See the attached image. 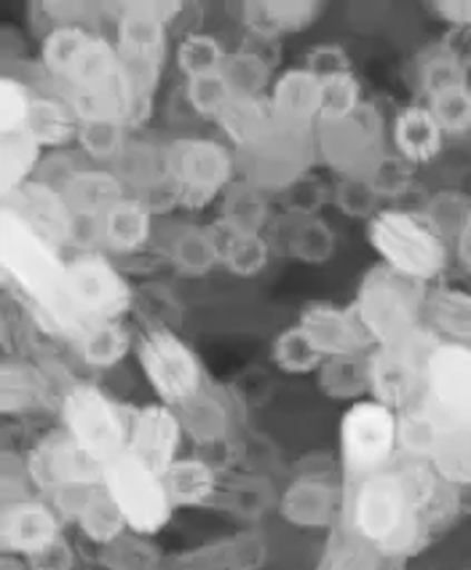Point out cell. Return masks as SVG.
Masks as SVG:
<instances>
[{
  "label": "cell",
  "instance_id": "681fc988",
  "mask_svg": "<svg viewBox=\"0 0 471 570\" xmlns=\"http://www.w3.org/2000/svg\"><path fill=\"white\" fill-rule=\"evenodd\" d=\"M423 105L436 118L444 137L471 135V83L442 91V95L426 99Z\"/></svg>",
  "mask_w": 471,
  "mask_h": 570
},
{
  "label": "cell",
  "instance_id": "7402d4cb",
  "mask_svg": "<svg viewBox=\"0 0 471 570\" xmlns=\"http://www.w3.org/2000/svg\"><path fill=\"white\" fill-rule=\"evenodd\" d=\"M370 400L386 404L394 413L423 400V375H418L396 351H370Z\"/></svg>",
  "mask_w": 471,
  "mask_h": 570
},
{
  "label": "cell",
  "instance_id": "816d5d0a",
  "mask_svg": "<svg viewBox=\"0 0 471 570\" xmlns=\"http://www.w3.org/2000/svg\"><path fill=\"white\" fill-rule=\"evenodd\" d=\"M126 126L112 121H84L78 129L76 142L81 145L84 154L97 164H116L121 150L129 142Z\"/></svg>",
  "mask_w": 471,
  "mask_h": 570
},
{
  "label": "cell",
  "instance_id": "9f6ffc18",
  "mask_svg": "<svg viewBox=\"0 0 471 570\" xmlns=\"http://www.w3.org/2000/svg\"><path fill=\"white\" fill-rule=\"evenodd\" d=\"M322 83H324V91H322L320 121H343V118H351L362 108L364 102L362 83L354 72L327 78V81Z\"/></svg>",
  "mask_w": 471,
  "mask_h": 570
},
{
  "label": "cell",
  "instance_id": "4316f807",
  "mask_svg": "<svg viewBox=\"0 0 471 570\" xmlns=\"http://www.w3.org/2000/svg\"><path fill=\"white\" fill-rule=\"evenodd\" d=\"M391 145L402 161H408L410 167H421L442 154L444 131L426 105L418 102L396 112L391 124Z\"/></svg>",
  "mask_w": 471,
  "mask_h": 570
},
{
  "label": "cell",
  "instance_id": "7a4b0ae2",
  "mask_svg": "<svg viewBox=\"0 0 471 570\" xmlns=\"http://www.w3.org/2000/svg\"><path fill=\"white\" fill-rule=\"evenodd\" d=\"M0 274L38 333L72 343L91 324L68 293V261L6 207H0Z\"/></svg>",
  "mask_w": 471,
  "mask_h": 570
},
{
  "label": "cell",
  "instance_id": "60d3db41",
  "mask_svg": "<svg viewBox=\"0 0 471 570\" xmlns=\"http://www.w3.org/2000/svg\"><path fill=\"white\" fill-rule=\"evenodd\" d=\"M209 228L215 230L217 244H220V265H225L230 274L242 278L263 274L271 261V244L265 242L263 234H234L220 223L209 225Z\"/></svg>",
  "mask_w": 471,
  "mask_h": 570
},
{
  "label": "cell",
  "instance_id": "74e56055",
  "mask_svg": "<svg viewBox=\"0 0 471 570\" xmlns=\"http://www.w3.org/2000/svg\"><path fill=\"white\" fill-rule=\"evenodd\" d=\"M70 346L76 348L78 360L89 367L110 370L126 360L131 348V335L124 322H91Z\"/></svg>",
  "mask_w": 471,
  "mask_h": 570
},
{
  "label": "cell",
  "instance_id": "d4e9b609",
  "mask_svg": "<svg viewBox=\"0 0 471 570\" xmlns=\"http://www.w3.org/2000/svg\"><path fill=\"white\" fill-rule=\"evenodd\" d=\"M55 383L46 375L41 362L24 356H6L0 364V413L24 415L49 402Z\"/></svg>",
  "mask_w": 471,
  "mask_h": 570
},
{
  "label": "cell",
  "instance_id": "003e7915",
  "mask_svg": "<svg viewBox=\"0 0 471 570\" xmlns=\"http://www.w3.org/2000/svg\"><path fill=\"white\" fill-rule=\"evenodd\" d=\"M3 570H14V568H9V566H6V568H3Z\"/></svg>",
  "mask_w": 471,
  "mask_h": 570
},
{
  "label": "cell",
  "instance_id": "f1b7e54d",
  "mask_svg": "<svg viewBox=\"0 0 471 570\" xmlns=\"http://www.w3.org/2000/svg\"><path fill=\"white\" fill-rule=\"evenodd\" d=\"M112 171L121 177L126 190L145 194V190L158 188L169 183V150L161 145L148 142V139H129L121 156L112 164Z\"/></svg>",
  "mask_w": 471,
  "mask_h": 570
},
{
  "label": "cell",
  "instance_id": "277c9868",
  "mask_svg": "<svg viewBox=\"0 0 471 570\" xmlns=\"http://www.w3.org/2000/svg\"><path fill=\"white\" fill-rule=\"evenodd\" d=\"M426 284L400 276L381 263L362 276L351 311L375 348H394L423 324L421 311L426 306Z\"/></svg>",
  "mask_w": 471,
  "mask_h": 570
},
{
  "label": "cell",
  "instance_id": "8d00e7d4",
  "mask_svg": "<svg viewBox=\"0 0 471 570\" xmlns=\"http://www.w3.org/2000/svg\"><path fill=\"white\" fill-rule=\"evenodd\" d=\"M43 161V148L28 131L0 135V198L36 180Z\"/></svg>",
  "mask_w": 471,
  "mask_h": 570
},
{
  "label": "cell",
  "instance_id": "7bdbcfd3",
  "mask_svg": "<svg viewBox=\"0 0 471 570\" xmlns=\"http://www.w3.org/2000/svg\"><path fill=\"white\" fill-rule=\"evenodd\" d=\"M383 560L373 547L356 539L349 528L337 525L330 530V539L324 543V552L316 562V570H381Z\"/></svg>",
  "mask_w": 471,
  "mask_h": 570
},
{
  "label": "cell",
  "instance_id": "ac0fdd59",
  "mask_svg": "<svg viewBox=\"0 0 471 570\" xmlns=\"http://www.w3.org/2000/svg\"><path fill=\"white\" fill-rule=\"evenodd\" d=\"M343 507H346V485H337L330 476L308 474L295 480L284 490L282 517L295 528H337L343 520Z\"/></svg>",
  "mask_w": 471,
  "mask_h": 570
},
{
  "label": "cell",
  "instance_id": "5bb4252c",
  "mask_svg": "<svg viewBox=\"0 0 471 570\" xmlns=\"http://www.w3.org/2000/svg\"><path fill=\"white\" fill-rule=\"evenodd\" d=\"M423 404L448 429L471 432V346L440 343L423 373Z\"/></svg>",
  "mask_w": 471,
  "mask_h": 570
},
{
  "label": "cell",
  "instance_id": "ee69618b",
  "mask_svg": "<svg viewBox=\"0 0 471 570\" xmlns=\"http://www.w3.org/2000/svg\"><path fill=\"white\" fill-rule=\"evenodd\" d=\"M76 525L81 528V533L97 547H110L112 541L121 539L124 533H129L121 509L116 507V501L110 499L108 490L99 485L91 499L86 501L81 517L76 520Z\"/></svg>",
  "mask_w": 471,
  "mask_h": 570
},
{
  "label": "cell",
  "instance_id": "db71d44e",
  "mask_svg": "<svg viewBox=\"0 0 471 570\" xmlns=\"http://www.w3.org/2000/svg\"><path fill=\"white\" fill-rule=\"evenodd\" d=\"M333 204L351 220H373L381 212L383 198L377 196L370 177H341L333 190Z\"/></svg>",
  "mask_w": 471,
  "mask_h": 570
},
{
  "label": "cell",
  "instance_id": "03108f58",
  "mask_svg": "<svg viewBox=\"0 0 471 570\" xmlns=\"http://www.w3.org/2000/svg\"><path fill=\"white\" fill-rule=\"evenodd\" d=\"M30 570H55V568H43V566H32Z\"/></svg>",
  "mask_w": 471,
  "mask_h": 570
},
{
  "label": "cell",
  "instance_id": "d6986e66",
  "mask_svg": "<svg viewBox=\"0 0 471 570\" xmlns=\"http://www.w3.org/2000/svg\"><path fill=\"white\" fill-rule=\"evenodd\" d=\"M183 423L171 407L161 402L145 404L131 417L129 429V453L137 455L145 466L156 474H167L171 463L177 461V450L183 440Z\"/></svg>",
  "mask_w": 471,
  "mask_h": 570
},
{
  "label": "cell",
  "instance_id": "603a6c76",
  "mask_svg": "<svg viewBox=\"0 0 471 570\" xmlns=\"http://www.w3.org/2000/svg\"><path fill=\"white\" fill-rule=\"evenodd\" d=\"M265 562L261 533H238L177 554L169 570H257Z\"/></svg>",
  "mask_w": 471,
  "mask_h": 570
},
{
  "label": "cell",
  "instance_id": "91938a15",
  "mask_svg": "<svg viewBox=\"0 0 471 570\" xmlns=\"http://www.w3.org/2000/svg\"><path fill=\"white\" fill-rule=\"evenodd\" d=\"M413 169L415 167H410V164L402 161L396 154H386V158L377 164L373 177H370V183L375 185L377 196L381 198L402 196L404 190L410 188V183H413Z\"/></svg>",
  "mask_w": 471,
  "mask_h": 570
},
{
  "label": "cell",
  "instance_id": "44dd1931",
  "mask_svg": "<svg viewBox=\"0 0 471 570\" xmlns=\"http://www.w3.org/2000/svg\"><path fill=\"white\" fill-rule=\"evenodd\" d=\"M324 14V6L316 0H249L238 6V19L247 30V38L276 43L278 38L314 28Z\"/></svg>",
  "mask_w": 471,
  "mask_h": 570
},
{
  "label": "cell",
  "instance_id": "11a10c76",
  "mask_svg": "<svg viewBox=\"0 0 471 570\" xmlns=\"http://www.w3.org/2000/svg\"><path fill=\"white\" fill-rule=\"evenodd\" d=\"M469 72L458 68L453 59H448L440 49H431L418 65V91H421L423 102L431 97L442 95V91L455 89V86H467Z\"/></svg>",
  "mask_w": 471,
  "mask_h": 570
},
{
  "label": "cell",
  "instance_id": "cb8c5ba5",
  "mask_svg": "<svg viewBox=\"0 0 471 570\" xmlns=\"http://www.w3.org/2000/svg\"><path fill=\"white\" fill-rule=\"evenodd\" d=\"M217 124L223 126L225 137L234 145V154H249V150L263 148L282 126L268 97H234L223 116L217 118Z\"/></svg>",
  "mask_w": 471,
  "mask_h": 570
},
{
  "label": "cell",
  "instance_id": "94428289",
  "mask_svg": "<svg viewBox=\"0 0 471 570\" xmlns=\"http://www.w3.org/2000/svg\"><path fill=\"white\" fill-rule=\"evenodd\" d=\"M303 68L314 72V76L322 78V81H327V78H335V76H346V72H354V68H351L349 51L337 43L314 46V49L305 55Z\"/></svg>",
  "mask_w": 471,
  "mask_h": 570
},
{
  "label": "cell",
  "instance_id": "5b68a950",
  "mask_svg": "<svg viewBox=\"0 0 471 570\" xmlns=\"http://www.w3.org/2000/svg\"><path fill=\"white\" fill-rule=\"evenodd\" d=\"M367 234L381 263L418 284L429 287L448 265V242L421 212L383 207Z\"/></svg>",
  "mask_w": 471,
  "mask_h": 570
},
{
  "label": "cell",
  "instance_id": "f35d334b",
  "mask_svg": "<svg viewBox=\"0 0 471 570\" xmlns=\"http://www.w3.org/2000/svg\"><path fill=\"white\" fill-rule=\"evenodd\" d=\"M268 196L255 185L236 180L225 190L220 223L223 228L234 230V234H263L265 223H268Z\"/></svg>",
  "mask_w": 471,
  "mask_h": 570
},
{
  "label": "cell",
  "instance_id": "f546056e",
  "mask_svg": "<svg viewBox=\"0 0 471 570\" xmlns=\"http://www.w3.org/2000/svg\"><path fill=\"white\" fill-rule=\"evenodd\" d=\"M247 46L238 51H230L223 65V76L234 89L236 97H268L274 86V65H271L265 46H276L268 41H255L247 38Z\"/></svg>",
  "mask_w": 471,
  "mask_h": 570
},
{
  "label": "cell",
  "instance_id": "2e32d148",
  "mask_svg": "<svg viewBox=\"0 0 471 570\" xmlns=\"http://www.w3.org/2000/svg\"><path fill=\"white\" fill-rule=\"evenodd\" d=\"M62 517L49 503L24 499L3 503L0 512V543L9 554L38 560L57 547Z\"/></svg>",
  "mask_w": 471,
  "mask_h": 570
},
{
  "label": "cell",
  "instance_id": "ab89813d",
  "mask_svg": "<svg viewBox=\"0 0 471 570\" xmlns=\"http://www.w3.org/2000/svg\"><path fill=\"white\" fill-rule=\"evenodd\" d=\"M400 415V450L408 455V461L429 463L434 459L448 426L423 404V400L413 407L402 410Z\"/></svg>",
  "mask_w": 471,
  "mask_h": 570
},
{
  "label": "cell",
  "instance_id": "8fae6325",
  "mask_svg": "<svg viewBox=\"0 0 471 570\" xmlns=\"http://www.w3.org/2000/svg\"><path fill=\"white\" fill-rule=\"evenodd\" d=\"M102 488L121 509L126 525L137 535H156L171 520V507L164 476L145 466L129 450L105 466Z\"/></svg>",
  "mask_w": 471,
  "mask_h": 570
},
{
  "label": "cell",
  "instance_id": "ba28073f",
  "mask_svg": "<svg viewBox=\"0 0 471 570\" xmlns=\"http://www.w3.org/2000/svg\"><path fill=\"white\" fill-rule=\"evenodd\" d=\"M65 432L76 445H81L91 459L108 466L129 450V429L118 404L91 383L78 381L62 394Z\"/></svg>",
  "mask_w": 471,
  "mask_h": 570
},
{
  "label": "cell",
  "instance_id": "f907efd6",
  "mask_svg": "<svg viewBox=\"0 0 471 570\" xmlns=\"http://www.w3.org/2000/svg\"><path fill=\"white\" fill-rule=\"evenodd\" d=\"M102 566L108 570H161V554L145 535L129 530L102 549Z\"/></svg>",
  "mask_w": 471,
  "mask_h": 570
},
{
  "label": "cell",
  "instance_id": "83f0119b",
  "mask_svg": "<svg viewBox=\"0 0 471 570\" xmlns=\"http://www.w3.org/2000/svg\"><path fill=\"white\" fill-rule=\"evenodd\" d=\"M62 196L78 223L89 220L97 225L129 194H126V185L121 183V177L112 169H89L78 171V175L65 185Z\"/></svg>",
  "mask_w": 471,
  "mask_h": 570
},
{
  "label": "cell",
  "instance_id": "3957f363",
  "mask_svg": "<svg viewBox=\"0 0 471 570\" xmlns=\"http://www.w3.org/2000/svg\"><path fill=\"white\" fill-rule=\"evenodd\" d=\"M188 6L177 0H137L124 3L116 19V51L121 65L135 83L139 102L153 110L158 83H161L164 65L169 55V30L180 19Z\"/></svg>",
  "mask_w": 471,
  "mask_h": 570
},
{
  "label": "cell",
  "instance_id": "d6a6232c",
  "mask_svg": "<svg viewBox=\"0 0 471 570\" xmlns=\"http://www.w3.org/2000/svg\"><path fill=\"white\" fill-rule=\"evenodd\" d=\"M175 413L180 417L183 432L188 434L196 445H220L230 432L228 402L209 386H204L196 400L183 404Z\"/></svg>",
  "mask_w": 471,
  "mask_h": 570
},
{
  "label": "cell",
  "instance_id": "f6af8a7d",
  "mask_svg": "<svg viewBox=\"0 0 471 570\" xmlns=\"http://www.w3.org/2000/svg\"><path fill=\"white\" fill-rule=\"evenodd\" d=\"M297 217V215H295ZM290 252L295 261L308 263V265H322L330 263L337 252V236L333 225L324 223L322 217H297L295 225L290 230Z\"/></svg>",
  "mask_w": 471,
  "mask_h": 570
},
{
  "label": "cell",
  "instance_id": "6125c7cd",
  "mask_svg": "<svg viewBox=\"0 0 471 570\" xmlns=\"http://www.w3.org/2000/svg\"><path fill=\"white\" fill-rule=\"evenodd\" d=\"M429 11L448 30L471 28V0H436V3H429Z\"/></svg>",
  "mask_w": 471,
  "mask_h": 570
},
{
  "label": "cell",
  "instance_id": "c3c4849f",
  "mask_svg": "<svg viewBox=\"0 0 471 570\" xmlns=\"http://www.w3.org/2000/svg\"><path fill=\"white\" fill-rule=\"evenodd\" d=\"M431 469L442 476L448 485L467 488L471 485V432L448 429L436 448L434 459L429 461Z\"/></svg>",
  "mask_w": 471,
  "mask_h": 570
},
{
  "label": "cell",
  "instance_id": "d590c367",
  "mask_svg": "<svg viewBox=\"0 0 471 570\" xmlns=\"http://www.w3.org/2000/svg\"><path fill=\"white\" fill-rule=\"evenodd\" d=\"M164 488H167L169 501L175 509L204 507L215 499L217 474L212 463L202 459H177L164 474Z\"/></svg>",
  "mask_w": 471,
  "mask_h": 570
},
{
  "label": "cell",
  "instance_id": "30bf717a",
  "mask_svg": "<svg viewBox=\"0 0 471 570\" xmlns=\"http://www.w3.org/2000/svg\"><path fill=\"white\" fill-rule=\"evenodd\" d=\"M137 360L158 402L171 410L196 400L207 386L196 351L171 327L145 330L137 341Z\"/></svg>",
  "mask_w": 471,
  "mask_h": 570
},
{
  "label": "cell",
  "instance_id": "1f68e13d",
  "mask_svg": "<svg viewBox=\"0 0 471 570\" xmlns=\"http://www.w3.org/2000/svg\"><path fill=\"white\" fill-rule=\"evenodd\" d=\"M81 121L59 95H36L24 131L32 135L43 150H59L78 139Z\"/></svg>",
  "mask_w": 471,
  "mask_h": 570
},
{
  "label": "cell",
  "instance_id": "680465c9",
  "mask_svg": "<svg viewBox=\"0 0 471 570\" xmlns=\"http://www.w3.org/2000/svg\"><path fill=\"white\" fill-rule=\"evenodd\" d=\"M469 207L471 202H467L463 196L453 194V190H442L440 196L431 198V204H426V209H423L421 215L426 217V220L444 236V242H448L450 234H453V238L458 236L463 220H467Z\"/></svg>",
  "mask_w": 471,
  "mask_h": 570
},
{
  "label": "cell",
  "instance_id": "9a60e30c",
  "mask_svg": "<svg viewBox=\"0 0 471 570\" xmlns=\"http://www.w3.org/2000/svg\"><path fill=\"white\" fill-rule=\"evenodd\" d=\"M30 482L38 490L55 493L65 485H102L105 466L91 459L81 445L70 440L68 432L51 434L38 442L28 455Z\"/></svg>",
  "mask_w": 471,
  "mask_h": 570
},
{
  "label": "cell",
  "instance_id": "e0dca14e",
  "mask_svg": "<svg viewBox=\"0 0 471 570\" xmlns=\"http://www.w3.org/2000/svg\"><path fill=\"white\" fill-rule=\"evenodd\" d=\"M0 207L11 209L14 215L22 217L38 236L55 244L57 249L68 247L72 236H76L78 220L68 207V202H65L62 190L51 188V185L41 180H30L22 188H17L14 194L3 196L0 198Z\"/></svg>",
  "mask_w": 471,
  "mask_h": 570
},
{
  "label": "cell",
  "instance_id": "ffe728a7",
  "mask_svg": "<svg viewBox=\"0 0 471 570\" xmlns=\"http://www.w3.org/2000/svg\"><path fill=\"white\" fill-rule=\"evenodd\" d=\"M297 327L303 330L311 346L320 351L324 360H330V356L370 354L375 348L351 306L341 308L330 306V303H316V306L303 311Z\"/></svg>",
  "mask_w": 471,
  "mask_h": 570
},
{
  "label": "cell",
  "instance_id": "4fadbf2b",
  "mask_svg": "<svg viewBox=\"0 0 471 570\" xmlns=\"http://www.w3.org/2000/svg\"><path fill=\"white\" fill-rule=\"evenodd\" d=\"M68 293L86 322H121L137 301L121 271L97 252L68 261Z\"/></svg>",
  "mask_w": 471,
  "mask_h": 570
},
{
  "label": "cell",
  "instance_id": "f5cc1de1",
  "mask_svg": "<svg viewBox=\"0 0 471 570\" xmlns=\"http://www.w3.org/2000/svg\"><path fill=\"white\" fill-rule=\"evenodd\" d=\"M234 97V89L225 81L223 72H212V76H198L185 81V99H188L190 110L196 116L209 118V121H217Z\"/></svg>",
  "mask_w": 471,
  "mask_h": 570
},
{
  "label": "cell",
  "instance_id": "bcb514c9",
  "mask_svg": "<svg viewBox=\"0 0 471 570\" xmlns=\"http://www.w3.org/2000/svg\"><path fill=\"white\" fill-rule=\"evenodd\" d=\"M230 51L225 49L220 38L209 36V32H198L190 30L185 32L183 41L177 43L175 49V59L177 68L188 78H198V76H212V72H223L225 59H228Z\"/></svg>",
  "mask_w": 471,
  "mask_h": 570
},
{
  "label": "cell",
  "instance_id": "4dcf8cb0",
  "mask_svg": "<svg viewBox=\"0 0 471 570\" xmlns=\"http://www.w3.org/2000/svg\"><path fill=\"white\" fill-rule=\"evenodd\" d=\"M99 238L112 252H137L150 242L153 230V215L145 209V204L135 196H126L124 202H118L102 220L97 223Z\"/></svg>",
  "mask_w": 471,
  "mask_h": 570
},
{
  "label": "cell",
  "instance_id": "7dc6e473",
  "mask_svg": "<svg viewBox=\"0 0 471 570\" xmlns=\"http://www.w3.org/2000/svg\"><path fill=\"white\" fill-rule=\"evenodd\" d=\"M271 360H274L282 373L290 375H316L324 364V356L311 346V341L303 335V330L297 324H292V327L274 337V343H271Z\"/></svg>",
  "mask_w": 471,
  "mask_h": 570
},
{
  "label": "cell",
  "instance_id": "8992f818",
  "mask_svg": "<svg viewBox=\"0 0 471 570\" xmlns=\"http://www.w3.org/2000/svg\"><path fill=\"white\" fill-rule=\"evenodd\" d=\"M400 450V415L375 400L354 402L341 417V461L349 482L386 472Z\"/></svg>",
  "mask_w": 471,
  "mask_h": 570
},
{
  "label": "cell",
  "instance_id": "6f0895ef",
  "mask_svg": "<svg viewBox=\"0 0 471 570\" xmlns=\"http://www.w3.org/2000/svg\"><path fill=\"white\" fill-rule=\"evenodd\" d=\"M32 99L36 95H30V86L22 78L11 72L0 78V135L22 131L28 126Z\"/></svg>",
  "mask_w": 471,
  "mask_h": 570
},
{
  "label": "cell",
  "instance_id": "9c48e42d",
  "mask_svg": "<svg viewBox=\"0 0 471 570\" xmlns=\"http://www.w3.org/2000/svg\"><path fill=\"white\" fill-rule=\"evenodd\" d=\"M167 150L177 204L185 209L209 207L236 183V154L228 145L204 137H183L167 145Z\"/></svg>",
  "mask_w": 471,
  "mask_h": 570
},
{
  "label": "cell",
  "instance_id": "836d02e7",
  "mask_svg": "<svg viewBox=\"0 0 471 570\" xmlns=\"http://www.w3.org/2000/svg\"><path fill=\"white\" fill-rule=\"evenodd\" d=\"M429 327L436 335H444L450 343H467L471 346V293L458 287L429 289L426 306Z\"/></svg>",
  "mask_w": 471,
  "mask_h": 570
},
{
  "label": "cell",
  "instance_id": "52a82bcc",
  "mask_svg": "<svg viewBox=\"0 0 471 570\" xmlns=\"http://www.w3.org/2000/svg\"><path fill=\"white\" fill-rule=\"evenodd\" d=\"M316 156L337 171V177H373L386 158V121L373 102L343 121H320L314 129Z\"/></svg>",
  "mask_w": 471,
  "mask_h": 570
},
{
  "label": "cell",
  "instance_id": "b9f144b4",
  "mask_svg": "<svg viewBox=\"0 0 471 570\" xmlns=\"http://www.w3.org/2000/svg\"><path fill=\"white\" fill-rule=\"evenodd\" d=\"M169 261L188 276H207L215 265H220V244L212 228H183L171 238Z\"/></svg>",
  "mask_w": 471,
  "mask_h": 570
},
{
  "label": "cell",
  "instance_id": "e575fe53",
  "mask_svg": "<svg viewBox=\"0 0 471 570\" xmlns=\"http://www.w3.org/2000/svg\"><path fill=\"white\" fill-rule=\"evenodd\" d=\"M324 396L337 402H360L370 394V354L330 356L316 373Z\"/></svg>",
  "mask_w": 471,
  "mask_h": 570
},
{
  "label": "cell",
  "instance_id": "e7e4bbea",
  "mask_svg": "<svg viewBox=\"0 0 471 570\" xmlns=\"http://www.w3.org/2000/svg\"><path fill=\"white\" fill-rule=\"evenodd\" d=\"M455 249H458V261L463 263V268L471 274V207L467 212V220H463L461 230L455 236Z\"/></svg>",
  "mask_w": 471,
  "mask_h": 570
},
{
  "label": "cell",
  "instance_id": "be15d7a7",
  "mask_svg": "<svg viewBox=\"0 0 471 570\" xmlns=\"http://www.w3.org/2000/svg\"><path fill=\"white\" fill-rule=\"evenodd\" d=\"M436 49L444 57L453 59L458 68H463L471 76V28L469 30H448L436 43Z\"/></svg>",
  "mask_w": 471,
  "mask_h": 570
},
{
  "label": "cell",
  "instance_id": "6da1fadb",
  "mask_svg": "<svg viewBox=\"0 0 471 570\" xmlns=\"http://www.w3.org/2000/svg\"><path fill=\"white\" fill-rule=\"evenodd\" d=\"M450 501V485L431 463L408 461L346 485L341 525L389 560H408L429 541Z\"/></svg>",
  "mask_w": 471,
  "mask_h": 570
},
{
  "label": "cell",
  "instance_id": "484cf974",
  "mask_svg": "<svg viewBox=\"0 0 471 570\" xmlns=\"http://www.w3.org/2000/svg\"><path fill=\"white\" fill-rule=\"evenodd\" d=\"M322 78H316L305 68H295L276 78L268 99L274 105L278 121L314 129L322 116Z\"/></svg>",
  "mask_w": 471,
  "mask_h": 570
},
{
  "label": "cell",
  "instance_id": "7c38bea8",
  "mask_svg": "<svg viewBox=\"0 0 471 570\" xmlns=\"http://www.w3.org/2000/svg\"><path fill=\"white\" fill-rule=\"evenodd\" d=\"M314 129L282 121L276 135L263 148L236 154V169L242 171V180L261 188L263 194L295 188L305 180V171L311 169L314 158H320Z\"/></svg>",
  "mask_w": 471,
  "mask_h": 570
}]
</instances>
